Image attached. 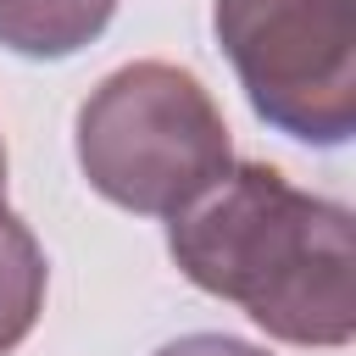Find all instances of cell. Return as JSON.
Returning a JSON list of instances; mask_svg holds the SVG:
<instances>
[{
  "mask_svg": "<svg viewBox=\"0 0 356 356\" xmlns=\"http://www.w3.org/2000/svg\"><path fill=\"white\" fill-rule=\"evenodd\" d=\"M178 273L234 300L284 345L339 350L356 334V222L267 161H234L167 222Z\"/></svg>",
  "mask_w": 356,
  "mask_h": 356,
  "instance_id": "1",
  "label": "cell"
},
{
  "mask_svg": "<svg viewBox=\"0 0 356 356\" xmlns=\"http://www.w3.org/2000/svg\"><path fill=\"white\" fill-rule=\"evenodd\" d=\"M78 167L111 206L172 217L234 167V139L189 67L128 61L78 106Z\"/></svg>",
  "mask_w": 356,
  "mask_h": 356,
  "instance_id": "2",
  "label": "cell"
},
{
  "mask_svg": "<svg viewBox=\"0 0 356 356\" xmlns=\"http://www.w3.org/2000/svg\"><path fill=\"white\" fill-rule=\"evenodd\" d=\"M211 28L267 128L323 150L356 134V0H211Z\"/></svg>",
  "mask_w": 356,
  "mask_h": 356,
  "instance_id": "3",
  "label": "cell"
},
{
  "mask_svg": "<svg viewBox=\"0 0 356 356\" xmlns=\"http://www.w3.org/2000/svg\"><path fill=\"white\" fill-rule=\"evenodd\" d=\"M117 0H0V44L28 61H61L95 44Z\"/></svg>",
  "mask_w": 356,
  "mask_h": 356,
  "instance_id": "4",
  "label": "cell"
},
{
  "mask_svg": "<svg viewBox=\"0 0 356 356\" xmlns=\"http://www.w3.org/2000/svg\"><path fill=\"white\" fill-rule=\"evenodd\" d=\"M44 284H50V267L33 228L0 200V356H11L33 334L44 312Z\"/></svg>",
  "mask_w": 356,
  "mask_h": 356,
  "instance_id": "5",
  "label": "cell"
},
{
  "mask_svg": "<svg viewBox=\"0 0 356 356\" xmlns=\"http://www.w3.org/2000/svg\"><path fill=\"white\" fill-rule=\"evenodd\" d=\"M156 356H267V350L250 339H234V334H184V339L161 345Z\"/></svg>",
  "mask_w": 356,
  "mask_h": 356,
  "instance_id": "6",
  "label": "cell"
},
{
  "mask_svg": "<svg viewBox=\"0 0 356 356\" xmlns=\"http://www.w3.org/2000/svg\"><path fill=\"white\" fill-rule=\"evenodd\" d=\"M0 200H6V145H0Z\"/></svg>",
  "mask_w": 356,
  "mask_h": 356,
  "instance_id": "7",
  "label": "cell"
}]
</instances>
